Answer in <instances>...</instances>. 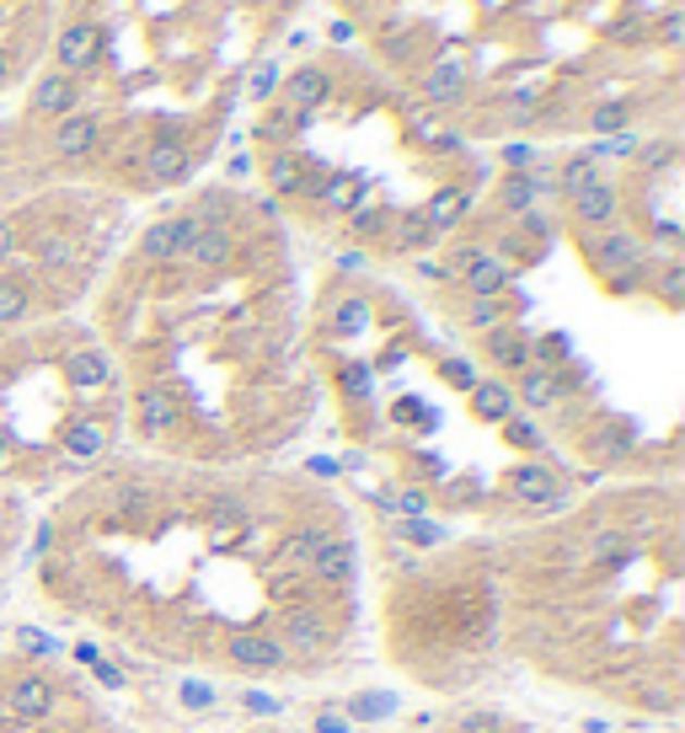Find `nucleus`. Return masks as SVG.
<instances>
[{"label": "nucleus", "instance_id": "1", "mask_svg": "<svg viewBox=\"0 0 685 733\" xmlns=\"http://www.w3.org/2000/svg\"><path fill=\"white\" fill-rule=\"evenodd\" d=\"M589 257H595V268H600V273L626 279V273H637V268H643V242H637L632 231H622V225H606V231L589 242Z\"/></svg>", "mask_w": 685, "mask_h": 733}, {"label": "nucleus", "instance_id": "2", "mask_svg": "<svg viewBox=\"0 0 685 733\" xmlns=\"http://www.w3.org/2000/svg\"><path fill=\"white\" fill-rule=\"evenodd\" d=\"M455 268L466 273L472 301H499L503 290L514 284V268L499 262V257H488V252H461V257H455Z\"/></svg>", "mask_w": 685, "mask_h": 733}, {"label": "nucleus", "instance_id": "3", "mask_svg": "<svg viewBox=\"0 0 685 733\" xmlns=\"http://www.w3.org/2000/svg\"><path fill=\"white\" fill-rule=\"evenodd\" d=\"M193 231H198V215H178V220H156V225L145 231V242H139V252H145L150 262H183V257H187V242H193Z\"/></svg>", "mask_w": 685, "mask_h": 733}, {"label": "nucleus", "instance_id": "4", "mask_svg": "<svg viewBox=\"0 0 685 733\" xmlns=\"http://www.w3.org/2000/svg\"><path fill=\"white\" fill-rule=\"evenodd\" d=\"M509 492L519 498V503H530V509H552L562 498V477L552 466H514V477H509Z\"/></svg>", "mask_w": 685, "mask_h": 733}, {"label": "nucleus", "instance_id": "5", "mask_svg": "<svg viewBox=\"0 0 685 733\" xmlns=\"http://www.w3.org/2000/svg\"><path fill=\"white\" fill-rule=\"evenodd\" d=\"M102 54V27H91V22H70L60 33V75H75V70H91Z\"/></svg>", "mask_w": 685, "mask_h": 733}, {"label": "nucleus", "instance_id": "6", "mask_svg": "<svg viewBox=\"0 0 685 733\" xmlns=\"http://www.w3.org/2000/svg\"><path fill=\"white\" fill-rule=\"evenodd\" d=\"M225 653H231V664H242V670H279V664H284V648H279L268 632H236V637L225 643Z\"/></svg>", "mask_w": 685, "mask_h": 733}, {"label": "nucleus", "instance_id": "7", "mask_svg": "<svg viewBox=\"0 0 685 733\" xmlns=\"http://www.w3.org/2000/svg\"><path fill=\"white\" fill-rule=\"evenodd\" d=\"M327 91H332V81H327V70H316V64H301V70H290L284 75V102L295 108V113H311L327 102Z\"/></svg>", "mask_w": 685, "mask_h": 733}, {"label": "nucleus", "instance_id": "8", "mask_svg": "<svg viewBox=\"0 0 685 733\" xmlns=\"http://www.w3.org/2000/svg\"><path fill=\"white\" fill-rule=\"evenodd\" d=\"M97 113H64V123L54 129V150H60L64 161H81V156H91L97 150Z\"/></svg>", "mask_w": 685, "mask_h": 733}, {"label": "nucleus", "instance_id": "9", "mask_svg": "<svg viewBox=\"0 0 685 733\" xmlns=\"http://www.w3.org/2000/svg\"><path fill=\"white\" fill-rule=\"evenodd\" d=\"M187 167H193V156H187L183 139H156V145L145 150V172H150V183H183Z\"/></svg>", "mask_w": 685, "mask_h": 733}, {"label": "nucleus", "instance_id": "10", "mask_svg": "<svg viewBox=\"0 0 685 733\" xmlns=\"http://www.w3.org/2000/svg\"><path fill=\"white\" fill-rule=\"evenodd\" d=\"M573 220H578V225H589V231L611 225V220H616V187H611V183H589L584 193H573Z\"/></svg>", "mask_w": 685, "mask_h": 733}, {"label": "nucleus", "instance_id": "11", "mask_svg": "<svg viewBox=\"0 0 685 733\" xmlns=\"http://www.w3.org/2000/svg\"><path fill=\"white\" fill-rule=\"evenodd\" d=\"M183 262H193V268H225L231 262V231L225 225H198Z\"/></svg>", "mask_w": 685, "mask_h": 733}, {"label": "nucleus", "instance_id": "12", "mask_svg": "<svg viewBox=\"0 0 685 733\" xmlns=\"http://www.w3.org/2000/svg\"><path fill=\"white\" fill-rule=\"evenodd\" d=\"M5 707H11L22 723H38V718L49 712V685H44V680H33V674H22V680H11V685H5Z\"/></svg>", "mask_w": 685, "mask_h": 733}, {"label": "nucleus", "instance_id": "13", "mask_svg": "<svg viewBox=\"0 0 685 733\" xmlns=\"http://www.w3.org/2000/svg\"><path fill=\"white\" fill-rule=\"evenodd\" d=\"M33 113H49V119H64V113H75V81L70 75H44L38 86H33Z\"/></svg>", "mask_w": 685, "mask_h": 733}, {"label": "nucleus", "instance_id": "14", "mask_svg": "<svg viewBox=\"0 0 685 733\" xmlns=\"http://www.w3.org/2000/svg\"><path fill=\"white\" fill-rule=\"evenodd\" d=\"M472 413H477L482 424H509V418H514V391L499 386V380H477V386H472Z\"/></svg>", "mask_w": 685, "mask_h": 733}, {"label": "nucleus", "instance_id": "15", "mask_svg": "<svg viewBox=\"0 0 685 733\" xmlns=\"http://www.w3.org/2000/svg\"><path fill=\"white\" fill-rule=\"evenodd\" d=\"M327 621L316 611H290V621H284V643L295 648V653H321L327 648Z\"/></svg>", "mask_w": 685, "mask_h": 733}, {"label": "nucleus", "instance_id": "16", "mask_svg": "<svg viewBox=\"0 0 685 733\" xmlns=\"http://www.w3.org/2000/svg\"><path fill=\"white\" fill-rule=\"evenodd\" d=\"M461 91H466V64L461 60L429 64V75H424V97L429 102H461Z\"/></svg>", "mask_w": 685, "mask_h": 733}, {"label": "nucleus", "instance_id": "17", "mask_svg": "<svg viewBox=\"0 0 685 733\" xmlns=\"http://www.w3.org/2000/svg\"><path fill=\"white\" fill-rule=\"evenodd\" d=\"M134 407H139V428H145L150 439H156V433H167V428L178 424V402H172L161 386L139 391V402H134Z\"/></svg>", "mask_w": 685, "mask_h": 733}, {"label": "nucleus", "instance_id": "18", "mask_svg": "<svg viewBox=\"0 0 685 733\" xmlns=\"http://www.w3.org/2000/svg\"><path fill=\"white\" fill-rule=\"evenodd\" d=\"M466 209H472V193L466 187H439L435 198H429V209H424V225L429 231H450Z\"/></svg>", "mask_w": 685, "mask_h": 733}, {"label": "nucleus", "instance_id": "19", "mask_svg": "<svg viewBox=\"0 0 685 733\" xmlns=\"http://www.w3.org/2000/svg\"><path fill=\"white\" fill-rule=\"evenodd\" d=\"M70 380L75 386H86V391H102L108 380H113V365H108V354H97V349H81V354H70Z\"/></svg>", "mask_w": 685, "mask_h": 733}, {"label": "nucleus", "instance_id": "20", "mask_svg": "<svg viewBox=\"0 0 685 733\" xmlns=\"http://www.w3.org/2000/svg\"><path fill=\"white\" fill-rule=\"evenodd\" d=\"M311 573H316V578H327V584H343V578L354 573V551H348V541H338V536H327V547L316 551Z\"/></svg>", "mask_w": 685, "mask_h": 733}, {"label": "nucleus", "instance_id": "21", "mask_svg": "<svg viewBox=\"0 0 685 733\" xmlns=\"http://www.w3.org/2000/svg\"><path fill=\"white\" fill-rule=\"evenodd\" d=\"M519 402H525V407H536V413H541V407H552V402H558V375H552V369H541V365H530L525 375H519Z\"/></svg>", "mask_w": 685, "mask_h": 733}, {"label": "nucleus", "instance_id": "22", "mask_svg": "<svg viewBox=\"0 0 685 733\" xmlns=\"http://www.w3.org/2000/svg\"><path fill=\"white\" fill-rule=\"evenodd\" d=\"M102 450H108V428L102 424H75L64 433V455L70 461H97Z\"/></svg>", "mask_w": 685, "mask_h": 733}, {"label": "nucleus", "instance_id": "23", "mask_svg": "<svg viewBox=\"0 0 685 733\" xmlns=\"http://www.w3.org/2000/svg\"><path fill=\"white\" fill-rule=\"evenodd\" d=\"M488 349H493V359H499L503 369H530V343H525L519 332H509V327H493Z\"/></svg>", "mask_w": 685, "mask_h": 733}, {"label": "nucleus", "instance_id": "24", "mask_svg": "<svg viewBox=\"0 0 685 733\" xmlns=\"http://www.w3.org/2000/svg\"><path fill=\"white\" fill-rule=\"evenodd\" d=\"M589 183H600V161H595L589 150H578V156H573V161H567V167L558 172V187L567 193V198H573V193H584Z\"/></svg>", "mask_w": 685, "mask_h": 733}, {"label": "nucleus", "instance_id": "25", "mask_svg": "<svg viewBox=\"0 0 685 733\" xmlns=\"http://www.w3.org/2000/svg\"><path fill=\"white\" fill-rule=\"evenodd\" d=\"M541 178H530V172H509V178H503V204H509V209H514V215H530V204H536V193H541Z\"/></svg>", "mask_w": 685, "mask_h": 733}, {"label": "nucleus", "instance_id": "26", "mask_svg": "<svg viewBox=\"0 0 685 733\" xmlns=\"http://www.w3.org/2000/svg\"><path fill=\"white\" fill-rule=\"evenodd\" d=\"M589 557H595L600 567H616V562H626V557H632V547H626L622 530H600V536L589 541Z\"/></svg>", "mask_w": 685, "mask_h": 733}, {"label": "nucleus", "instance_id": "27", "mask_svg": "<svg viewBox=\"0 0 685 733\" xmlns=\"http://www.w3.org/2000/svg\"><path fill=\"white\" fill-rule=\"evenodd\" d=\"M27 284H16V279H0V327H11V321H22L27 316Z\"/></svg>", "mask_w": 685, "mask_h": 733}, {"label": "nucleus", "instance_id": "28", "mask_svg": "<svg viewBox=\"0 0 685 733\" xmlns=\"http://www.w3.org/2000/svg\"><path fill=\"white\" fill-rule=\"evenodd\" d=\"M327 547V530H301V536H290V547H284V562H295V567H311L316 551Z\"/></svg>", "mask_w": 685, "mask_h": 733}, {"label": "nucleus", "instance_id": "29", "mask_svg": "<svg viewBox=\"0 0 685 733\" xmlns=\"http://www.w3.org/2000/svg\"><path fill=\"white\" fill-rule=\"evenodd\" d=\"M396 536H402V541H413V547H435V541H444V530H439L435 520H424V514L402 520V525H396Z\"/></svg>", "mask_w": 685, "mask_h": 733}, {"label": "nucleus", "instance_id": "30", "mask_svg": "<svg viewBox=\"0 0 685 733\" xmlns=\"http://www.w3.org/2000/svg\"><path fill=\"white\" fill-rule=\"evenodd\" d=\"M268 183H273V193H301V167H295V156H273V161H268Z\"/></svg>", "mask_w": 685, "mask_h": 733}, {"label": "nucleus", "instance_id": "31", "mask_svg": "<svg viewBox=\"0 0 685 733\" xmlns=\"http://www.w3.org/2000/svg\"><path fill=\"white\" fill-rule=\"evenodd\" d=\"M75 659H81V664H86V670L97 674V680H102V685H108V691H119V685H124V674L113 670V664H108V659H102V653H97V648H91V643H81V648H75Z\"/></svg>", "mask_w": 685, "mask_h": 733}, {"label": "nucleus", "instance_id": "32", "mask_svg": "<svg viewBox=\"0 0 685 733\" xmlns=\"http://www.w3.org/2000/svg\"><path fill=\"white\" fill-rule=\"evenodd\" d=\"M70 262H75V242H70V236L38 242V268H70Z\"/></svg>", "mask_w": 685, "mask_h": 733}, {"label": "nucleus", "instance_id": "33", "mask_svg": "<svg viewBox=\"0 0 685 733\" xmlns=\"http://www.w3.org/2000/svg\"><path fill=\"white\" fill-rule=\"evenodd\" d=\"M242 520H247V509H242L236 498H215V503H209V525H215V530H242Z\"/></svg>", "mask_w": 685, "mask_h": 733}, {"label": "nucleus", "instance_id": "34", "mask_svg": "<svg viewBox=\"0 0 685 733\" xmlns=\"http://www.w3.org/2000/svg\"><path fill=\"white\" fill-rule=\"evenodd\" d=\"M348 712H354V718H365V723H375V718H391V712H396V696H386V691H370V696H359Z\"/></svg>", "mask_w": 685, "mask_h": 733}, {"label": "nucleus", "instance_id": "35", "mask_svg": "<svg viewBox=\"0 0 685 733\" xmlns=\"http://www.w3.org/2000/svg\"><path fill=\"white\" fill-rule=\"evenodd\" d=\"M316 193L327 209H359V183H321Z\"/></svg>", "mask_w": 685, "mask_h": 733}, {"label": "nucleus", "instance_id": "36", "mask_svg": "<svg viewBox=\"0 0 685 733\" xmlns=\"http://www.w3.org/2000/svg\"><path fill=\"white\" fill-rule=\"evenodd\" d=\"M626 450H632V433H626V428H606V433L595 439V455H606V461H622Z\"/></svg>", "mask_w": 685, "mask_h": 733}, {"label": "nucleus", "instance_id": "37", "mask_svg": "<svg viewBox=\"0 0 685 733\" xmlns=\"http://www.w3.org/2000/svg\"><path fill=\"white\" fill-rule=\"evenodd\" d=\"M183 707L187 712H204V707H215V685H204V680H183Z\"/></svg>", "mask_w": 685, "mask_h": 733}, {"label": "nucleus", "instance_id": "38", "mask_svg": "<svg viewBox=\"0 0 685 733\" xmlns=\"http://www.w3.org/2000/svg\"><path fill=\"white\" fill-rule=\"evenodd\" d=\"M503 433H509V444H519V450H541V428L525 424V418H509Z\"/></svg>", "mask_w": 685, "mask_h": 733}, {"label": "nucleus", "instance_id": "39", "mask_svg": "<svg viewBox=\"0 0 685 733\" xmlns=\"http://www.w3.org/2000/svg\"><path fill=\"white\" fill-rule=\"evenodd\" d=\"M466 321H472V327H482V332H493V327L503 321V306H499V301H472Z\"/></svg>", "mask_w": 685, "mask_h": 733}, {"label": "nucleus", "instance_id": "40", "mask_svg": "<svg viewBox=\"0 0 685 733\" xmlns=\"http://www.w3.org/2000/svg\"><path fill=\"white\" fill-rule=\"evenodd\" d=\"M429 236H435V231L424 225V215H413V220H402V231H396V246H402V252H413V246H424Z\"/></svg>", "mask_w": 685, "mask_h": 733}, {"label": "nucleus", "instance_id": "41", "mask_svg": "<svg viewBox=\"0 0 685 733\" xmlns=\"http://www.w3.org/2000/svg\"><path fill=\"white\" fill-rule=\"evenodd\" d=\"M626 119H632V113H626L622 102H611V108H595V134H616V129H626Z\"/></svg>", "mask_w": 685, "mask_h": 733}, {"label": "nucleus", "instance_id": "42", "mask_svg": "<svg viewBox=\"0 0 685 733\" xmlns=\"http://www.w3.org/2000/svg\"><path fill=\"white\" fill-rule=\"evenodd\" d=\"M444 380H450V386H461V391H472V386H477V369L466 365V359H444Z\"/></svg>", "mask_w": 685, "mask_h": 733}, {"label": "nucleus", "instance_id": "43", "mask_svg": "<svg viewBox=\"0 0 685 733\" xmlns=\"http://www.w3.org/2000/svg\"><path fill=\"white\" fill-rule=\"evenodd\" d=\"M365 321H370L365 301H348V306L338 310V327H343V332H365Z\"/></svg>", "mask_w": 685, "mask_h": 733}, {"label": "nucleus", "instance_id": "44", "mask_svg": "<svg viewBox=\"0 0 685 733\" xmlns=\"http://www.w3.org/2000/svg\"><path fill=\"white\" fill-rule=\"evenodd\" d=\"M343 391H348V396H370V369L348 365V369H343Z\"/></svg>", "mask_w": 685, "mask_h": 733}, {"label": "nucleus", "instance_id": "45", "mask_svg": "<svg viewBox=\"0 0 685 733\" xmlns=\"http://www.w3.org/2000/svg\"><path fill=\"white\" fill-rule=\"evenodd\" d=\"M279 707H284V701H279V696H268V691H252V696H247V712H252V718H273Z\"/></svg>", "mask_w": 685, "mask_h": 733}, {"label": "nucleus", "instance_id": "46", "mask_svg": "<svg viewBox=\"0 0 685 733\" xmlns=\"http://www.w3.org/2000/svg\"><path fill=\"white\" fill-rule=\"evenodd\" d=\"M499 729L503 723L493 712H466V718H461V733H499Z\"/></svg>", "mask_w": 685, "mask_h": 733}, {"label": "nucleus", "instance_id": "47", "mask_svg": "<svg viewBox=\"0 0 685 733\" xmlns=\"http://www.w3.org/2000/svg\"><path fill=\"white\" fill-rule=\"evenodd\" d=\"M499 156H503V167H509V172H525V167H530V156H536V150H530V145H503Z\"/></svg>", "mask_w": 685, "mask_h": 733}, {"label": "nucleus", "instance_id": "48", "mask_svg": "<svg viewBox=\"0 0 685 733\" xmlns=\"http://www.w3.org/2000/svg\"><path fill=\"white\" fill-rule=\"evenodd\" d=\"M681 284H685V273L670 262V268H664V279H659V290H664V301H670V306L681 301Z\"/></svg>", "mask_w": 685, "mask_h": 733}, {"label": "nucleus", "instance_id": "49", "mask_svg": "<svg viewBox=\"0 0 685 733\" xmlns=\"http://www.w3.org/2000/svg\"><path fill=\"white\" fill-rule=\"evenodd\" d=\"M354 231H359V236H370V231H380V209H370V204H359V209H354Z\"/></svg>", "mask_w": 685, "mask_h": 733}, {"label": "nucleus", "instance_id": "50", "mask_svg": "<svg viewBox=\"0 0 685 733\" xmlns=\"http://www.w3.org/2000/svg\"><path fill=\"white\" fill-rule=\"evenodd\" d=\"M16 643H22L27 653H49V648H54V643H49L44 632H33V626H22V632H16Z\"/></svg>", "mask_w": 685, "mask_h": 733}, {"label": "nucleus", "instance_id": "51", "mask_svg": "<svg viewBox=\"0 0 685 733\" xmlns=\"http://www.w3.org/2000/svg\"><path fill=\"white\" fill-rule=\"evenodd\" d=\"M273 86H279V75H273V64H262V70L252 75V97H268Z\"/></svg>", "mask_w": 685, "mask_h": 733}, {"label": "nucleus", "instance_id": "52", "mask_svg": "<svg viewBox=\"0 0 685 733\" xmlns=\"http://www.w3.org/2000/svg\"><path fill=\"white\" fill-rule=\"evenodd\" d=\"M316 733H348V718H338V712H321V718H316Z\"/></svg>", "mask_w": 685, "mask_h": 733}, {"label": "nucleus", "instance_id": "53", "mask_svg": "<svg viewBox=\"0 0 685 733\" xmlns=\"http://www.w3.org/2000/svg\"><path fill=\"white\" fill-rule=\"evenodd\" d=\"M659 38H664V44H681V16H675V11L659 22Z\"/></svg>", "mask_w": 685, "mask_h": 733}, {"label": "nucleus", "instance_id": "54", "mask_svg": "<svg viewBox=\"0 0 685 733\" xmlns=\"http://www.w3.org/2000/svg\"><path fill=\"white\" fill-rule=\"evenodd\" d=\"M284 129H290V119H284V113H273V119L262 123V139H279Z\"/></svg>", "mask_w": 685, "mask_h": 733}, {"label": "nucleus", "instance_id": "55", "mask_svg": "<svg viewBox=\"0 0 685 733\" xmlns=\"http://www.w3.org/2000/svg\"><path fill=\"white\" fill-rule=\"evenodd\" d=\"M541 354H547V359H562V354H567V343H562V338H547V343H541Z\"/></svg>", "mask_w": 685, "mask_h": 733}, {"label": "nucleus", "instance_id": "56", "mask_svg": "<svg viewBox=\"0 0 685 733\" xmlns=\"http://www.w3.org/2000/svg\"><path fill=\"white\" fill-rule=\"evenodd\" d=\"M5 257H11V225L0 220V262H5Z\"/></svg>", "mask_w": 685, "mask_h": 733}, {"label": "nucleus", "instance_id": "57", "mask_svg": "<svg viewBox=\"0 0 685 733\" xmlns=\"http://www.w3.org/2000/svg\"><path fill=\"white\" fill-rule=\"evenodd\" d=\"M0 81H5V60H0Z\"/></svg>", "mask_w": 685, "mask_h": 733}]
</instances>
